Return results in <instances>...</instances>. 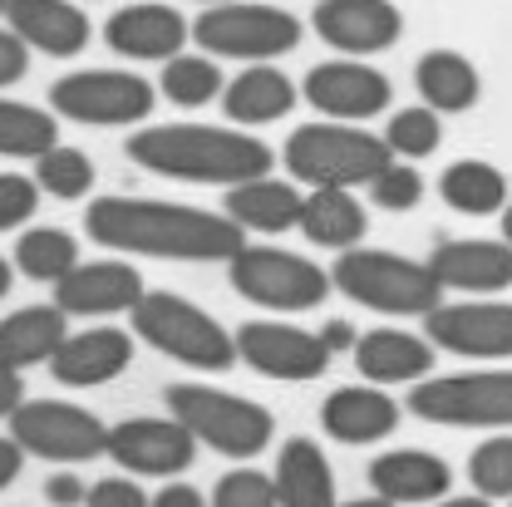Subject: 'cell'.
<instances>
[{
	"mask_svg": "<svg viewBox=\"0 0 512 507\" xmlns=\"http://www.w3.org/2000/svg\"><path fill=\"white\" fill-rule=\"evenodd\" d=\"M409 414L444 429H512V370H468L409 389Z\"/></svg>",
	"mask_w": 512,
	"mask_h": 507,
	"instance_id": "8",
	"label": "cell"
},
{
	"mask_svg": "<svg viewBox=\"0 0 512 507\" xmlns=\"http://www.w3.org/2000/svg\"><path fill=\"white\" fill-rule=\"evenodd\" d=\"M84 232L109 252L163 261H232L247 247V227L237 217L158 197H94L84 212Z\"/></svg>",
	"mask_w": 512,
	"mask_h": 507,
	"instance_id": "1",
	"label": "cell"
},
{
	"mask_svg": "<svg viewBox=\"0 0 512 507\" xmlns=\"http://www.w3.org/2000/svg\"><path fill=\"white\" fill-rule=\"evenodd\" d=\"M468 483L483 498H512V434H493L468 453Z\"/></svg>",
	"mask_w": 512,
	"mask_h": 507,
	"instance_id": "37",
	"label": "cell"
},
{
	"mask_svg": "<svg viewBox=\"0 0 512 507\" xmlns=\"http://www.w3.org/2000/svg\"><path fill=\"white\" fill-rule=\"evenodd\" d=\"M168 414L183 419L197 444H207L212 453H227V458H256L261 448L271 444V409L252 404L232 389H212V384H168Z\"/></svg>",
	"mask_w": 512,
	"mask_h": 507,
	"instance_id": "6",
	"label": "cell"
},
{
	"mask_svg": "<svg viewBox=\"0 0 512 507\" xmlns=\"http://www.w3.org/2000/svg\"><path fill=\"white\" fill-rule=\"evenodd\" d=\"M498 217H503V242H512V202L498 212Z\"/></svg>",
	"mask_w": 512,
	"mask_h": 507,
	"instance_id": "51",
	"label": "cell"
},
{
	"mask_svg": "<svg viewBox=\"0 0 512 507\" xmlns=\"http://www.w3.org/2000/svg\"><path fill=\"white\" fill-rule=\"evenodd\" d=\"M25 69H30V45L15 30H0V89L5 84H20Z\"/></svg>",
	"mask_w": 512,
	"mask_h": 507,
	"instance_id": "42",
	"label": "cell"
},
{
	"mask_svg": "<svg viewBox=\"0 0 512 507\" xmlns=\"http://www.w3.org/2000/svg\"><path fill=\"white\" fill-rule=\"evenodd\" d=\"M306 25L281 10V5H256V0H227V5H207L192 20V40L212 55V60H281L301 45Z\"/></svg>",
	"mask_w": 512,
	"mask_h": 507,
	"instance_id": "7",
	"label": "cell"
},
{
	"mask_svg": "<svg viewBox=\"0 0 512 507\" xmlns=\"http://www.w3.org/2000/svg\"><path fill=\"white\" fill-rule=\"evenodd\" d=\"M237 355L242 365H252L256 375L266 380H291V384H306L320 380L325 365H330V345L325 335H311L301 325H286V320H247L237 330Z\"/></svg>",
	"mask_w": 512,
	"mask_h": 507,
	"instance_id": "12",
	"label": "cell"
},
{
	"mask_svg": "<svg viewBox=\"0 0 512 507\" xmlns=\"http://www.w3.org/2000/svg\"><path fill=\"white\" fill-rule=\"evenodd\" d=\"M40 183L35 178H20V173H0V232H15L20 222L35 217L40 207Z\"/></svg>",
	"mask_w": 512,
	"mask_h": 507,
	"instance_id": "40",
	"label": "cell"
},
{
	"mask_svg": "<svg viewBox=\"0 0 512 507\" xmlns=\"http://www.w3.org/2000/svg\"><path fill=\"white\" fill-rule=\"evenodd\" d=\"M291 109H296V84L266 60L252 64V69H242V74L222 89V114L242 128L276 124V119H286Z\"/></svg>",
	"mask_w": 512,
	"mask_h": 507,
	"instance_id": "26",
	"label": "cell"
},
{
	"mask_svg": "<svg viewBox=\"0 0 512 507\" xmlns=\"http://www.w3.org/2000/svg\"><path fill=\"white\" fill-rule=\"evenodd\" d=\"M124 473L133 478H173L192 468L197 458V434H192L183 419H124L109 429V453Z\"/></svg>",
	"mask_w": 512,
	"mask_h": 507,
	"instance_id": "13",
	"label": "cell"
},
{
	"mask_svg": "<svg viewBox=\"0 0 512 507\" xmlns=\"http://www.w3.org/2000/svg\"><path fill=\"white\" fill-rule=\"evenodd\" d=\"M439 197L463 217H493L508 207V178H503V168H493L483 158H458L439 178Z\"/></svg>",
	"mask_w": 512,
	"mask_h": 507,
	"instance_id": "31",
	"label": "cell"
},
{
	"mask_svg": "<svg viewBox=\"0 0 512 507\" xmlns=\"http://www.w3.org/2000/svg\"><path fill=\"white\" fill-rule=\"evenodd\" d=\"M128 163L163 173V178H183V183H252L271 173V148L242 133V128H212V124H158L138 128L124 143Z\"/></svg>",
	"mask_w": 512,
	"mask_h": 507,
	"instance_id": "2",
	"label": "cell"
},
{
	"mask_svg": "<svg viewBox=\"0 0 512 507\" xmlns=\"http://www.w3.org/2000/svg\"><path fill=\"white\" fill-rule=\"evenodd\" d=\"M424 335L463 360H512V306L508 301H458L424 316Z\"/></svg>",
	"mask_w": 512,
	"mask_h": 507,
	"instance_id": "14",
	"label": "cell"
},
{
	"mask_svg": "<svg viewBox=\"0 0 512 507\" xmlns=\"http://www.w3.org/2000/svg\"><path fill=\"white\" fill-rule=\"evenodd\" d=\"M434 350L439 345L429 335H409V330L380 325V330H365L355 340V370H360V380L370 384H409L434 370Z\"/></svg>",
	"mask_w": 512,
	"mask_h": 507,
	"instance_id": "24",
	"label": "cell"
},
{
	"mask_svg": "<svg viewBox=\"0 0 512 507\" xmlns=\"http://www.w3.org/2000/svg\"><path fill=\"white\" fill-rule=\"evenodd\" d=\"M192 40V20H183L173 5L138 0L104 20V45L124 60H173Z\"/></svg>",
	"mask_w": 512,
	"mask_h": 507,
	"instance_id": "17",
	"label": "cell"
},
{
	"mask_svg": "<svg viewBox=\"0 0 512 507\" xmlns=\"http://www.w3.org/2000/svg\"><path fill=\"white\" fill-rule=\"evenodd\" d=\"M370 202L384 207V212H414V207L424 202V178L409 168V158H404V163L394 158L380 178L370 183Z\"/></svg>",
	"mask_w": 512,
	"mask_h": 507,
	"instance_id": "39",
	"label": "cell"
},
{
	"mask_svg": "<svg viewBox=\"0 0 512 507\" xmlns=\"http://www.w3.org/2000/svg\"><path fill=\"white\" fill-rule=\"evenodd\" d=\"M227 266H232L237 296H247L266 311H281V316L316 311L335 286L330 271H320L316 261H306L296 252H281V247H242Z\"/></svg>",
	"mask_w": 512,
	"mask_h": 507,
	"instance_id": "9",
	"label": "cell"
},
{
	"mask_svg": "<svg viewBox=\"0 0 512 507\" xmlns=\"http://www.w3.org/2000/svg\"><path fill=\"white\" fill-rule=\"evenodd\" d=\"M20 404H25V380H20V370L0 365V419H10Z\"/></svg>",
	"mask_w": 512,
	"mask_h": 507,
	"instance_id": "46",
	"label": "cell"
},
{
	"mask_svg": "<svg viewBox=\"0 0 512 507\" xmlns=\"http://www.w3.org/2000/svg\"><path fill=\"white\" fill-rule=\"evenodd\" d=\"M60 143V124L50 109L0 99V158H40Z\"/></svg>",
	"mask_w": 512,
	"mask_h": 507,
	"instance_id": "32",
	"label": "cell"
},
{
	"mask_svg": "<svg viewBox=\"0 0 512 507\" xmlns=\"http://www.w3.org/2000/svg\"><path fill=\"white\" fill-rule=\"evenodd\" d=\"M212 507H281L276 478L271 473H256V468H232V473L217 478Z\"/></svg>",
	"mask_w": 512,
	"mask_h": 507,
	"instance_id": "38",
	"label": "cell"
},
{
	"mask_svg": "<svg viewBox=\"0 0 512 507\" xmlns=\"http://www.w3.org/2000/svg\"><path fill=\"white\" fill-rule=\"evenodd\" d=\"M5 424H10V434L25 444L30 458L89 463V458H104V453H109L104 419H94L84 404H69V399H25Z\"/></svg>",
	"mask_w": 512,
	"mask_h": 507,
	"instance_id": "11",
	"label": "cell"
},
{
	"mask_svg": "<svg viewBox=\"0 0 512 507\" xmlns=\"http://www.w3.org/2000/svg\"><path fill=\"white\" fill-rule=\"evenodd\" d=\"M384 143L394 148V158H429L439 143H444V124H439V109L429 104H414V109H399L389 128H384Z\"/></svg>",
	"mask_w": 512,
	"mask_h": 507,
	"instance_id": "36",
	"label": "cell"
},
{
	"mask_svg": "<svg viewBox=\"0 0 512 507\" xmlns=\"http://www.w3.org/2000/svg\"><path fill=\"white\" fill-rule=\"evenodd\" d=\"M0 15H5V0H0Z\"/></svg>",
	"mask_w": 512,
	"mask_h": 507,
	"instance_id": "53",
	"label": "cell"
},
{
	"mask_svg": "<svg viewBox=\"0 0 512 507\" xmlns=\"http://www.w3.org/2000/svg\"><path fill=\"white\" fill-rule=\"evenodd\" d=\"M148 507H212L192 483H168V488H158L153 493V503Z\"/></svg>",
	"mask_w": 512,
	"mask_h": 507,
	"instance_id": "44",
	"label": "cell"
},
{
	"mask_svg": "<svg viewBox=\"0 0 512 507\" xmlns=\"http://www.w3.org/2000/svg\"><path fill=\"white\" fill-rule=\"evenodd\" d=\"M10 281H15V271H10V261L0 256V301H5V291H10Z\"/></svg>",
	"mask_w": 512,
	"mask_h": 507,
	"instance_id": "50",
	"label": "cell"
},
{
	"mask_svg": "<svg viewBox=\"0 0 512 507\" xmlns=\"http://www.w3.org/2000/svg\"><path fill=\"white\" fill-rule=\"evenodd\" d=\"M434 276L444 291H468V296H498L512 286V242H488V237H458L439 242L429 256Z\"/></svg>",
	"mask_w": 512,
	"mask_h": 507,
	"instance_id": "19",
	"label": "cell"
},
{
	"mask_svg": "<svg viewBox=\"0 0 512 507\" xmlns=\"http://www.w3.org/2000/svg\"><path fill=\"white\" fill-rule=\"evenodd\" d=\"M414 89L439 114H468L483 94V79H478L473 60L458 50H424L414 64Z\"/></svg>",
	"mask_w": 512,
	"mask_h": 507,
	"instance_id": "29",
	"label": "cell"
},
{
	"mask_svg": "<svg viewBox=\"0 0 512 507\" xmlns=\"http://www.w3.org/2000/svg\"><path fill=\"white\" fill-rule=\"evenodd\" d=\"M133 360V335L119 325H94V330H79V335H64V345L55 350L50 370L55 380L69 389H94V384L119 380Z\"/></svg>",
	"mask_w": 512,
	"mask_h": 507,
	"instance_id": "20",
	"label": "cell"
},
{
	"mask_svg": "<svg viewBox=\"0 0 512 507\" xmlns=\"http://www.w3.org/2000/svg\"><path fill=\"white\" fill-rule=\"evenodd\" d=\"M64 311L60 306H20L0 320V365L10 370H30V365H50L55 350L64 345Z\"/></svg>",
	"mask_w": 512,
	"mask_h": 507,
	"instance_id": "27",
	"label": "cell"
},
{
	"mask_svg": "<svg viewBox=\"0 0 512 507\" xmlns=\"http://www.w3.org/2000/svg\"><path fill=\"white\" fill-rule=\"evenodd\" d=\"M35 183L50 197H60V202H79L84 192L94 188V163H89V153L55 143L50 153L35 158Z\"/></svg>",
	"mask_w": 512,
	"mask_h": 507,
	"instance_id": "35",
	"label": "cell"
},
{
	"mask_svg": "<svg viewBox=\"0 0 512 507\" xmlns=\"http://www.w3.org/2000/svg\"><path fill=\"white\" fill-rule=\"evenodd\" d=\"M20 468H25V444L10 434V439H0V493L20 478Z\"/></svg>",
	"mask_w": 512,
	"mask_h": 507,
	"instance_id": "45",
	"label": "cell"
},
{
	"mask_svg": "<svg viewBox=\"0 0 512 507\" xmlns=\"http://www.w3.org/2000/svg\"><path fill=\"white\" fill-rule=\"evenodd\" d=\"M197 5H227V0H197Z\"/></svg>",
	"mask_w": 512,
	"mask_h": 507,
	"instance_id": "52",
	"label": "cell"
},
{
	"mask_svg": "<svg viewBox=\"0 0 512 507\" xmlns=\"http://www.w3.org/2000/svg\"><path fill=\"white\" fill-rule=\"evenodd\" d=\"M311 25L340 55H384L404 35V15L394 0H316Z\"/></svg>",
	"mask_w": 512,
	"mask_h": 507,
	"instance_id": "16",
	"label": "cell"
},
{
	"mask_svg": "<svg viewBox=\"0 0 512 507\" xmlns=\"http://www.w3.org/2000/svg\"><path fill=\"white\" fill-rule=\"evenodd\" d=\"M434 507H493V498H483V493H473V498H439Z\"/></svg>",
	"mask_w": 512,
	"mask_h": 507,
	"instance_id": "48",
	"label": "cell"
},
{
	"mask_svg": "<svg viewBox=\"0 0 512 507\" xmlns=\"http://www.w3.org/2000/svg\"><path fill=\"white\" fill-rule=\"evenodd\" d=\"M60 119L94 128H128L153 114V84L133 69H74L50 84Z\"/></svg>",
	"mask_w": 512,
	"mask_h": 507,
	"instance_id": "10",
	"label": "cell"
},
{
	"mask_svg": "<svg viewBox=\"0 0 512 507\" xmlns=\"http://www.w3.org/2000/svg\"><path fill=\"white\" fill-rule=\"evenodd\" d=\"M370 488L389 503H439L453 488V468L429 448H389L370 463Z\"/></svg>",
	"mask_w": 512,
	"mask_h": 507,
	"instance_id": "23",
	"label": "cell"
},
{
	"mask_svg": "<svg viewBox=\"0 0 512 507\" xmlns=\"http://www.w3.org/2000/svg\"><path fill=\"white\" fill-rule=\"evenodd\" d=\"M335 291L380 311V316H429L434 306H444V281L434 276L429 261H409L384 247H350L340 252L330 271Z\"/></svg>",
	"mask_w": 512,
	"mask_h": 507,
	"instance_id": "4",
	"label": "cell"
},
{
	"mask_svg": "<svg viewBox=\"0 0 512 507\" xmlns=\"http://www.w3.org/2000/svg\"><path fill=\"white\" fill-rule=\"evenodd\" d=\"M143 301V276L128 261H79L55 281V306L64 316H119Z\"/></svg>",
	"mask_w": 512,
	"mask_h": 507,
	"instance_id": "18",
	"label": "cell"
},
{
	"mask_svg": "<svg viewBox=\"0 0 512 507\" xmlns=\"http://www.w3.org/2000/svg\"><path fill=\"white\" fill-rule=\"evenodd\" d=\"M320 335H325V345H330L335 355H340V350H355V340H360V335L350 330V320H330Z\"/></svg>",
	"mask_w": 512,
	"mask_h": 507,
	"instance_id": "47",
	"label": "cell"
},
{
	"mask_svg": "<svg viewBox=\"0 0 512 507\" xmlns=\"http://www.w3.org/2000/svg\"><path fill=\"white\" fill-rule=\"evenodd\" d=\"M301 207H306L301 188L296 183H276L271 173L252 178V183H237L227 192V217H237L247 232H266V237L301 227Z\"/></svg>",
	"mask_w": 512,
	"mask_h": 507,
	"instance_id": "30",
	"label": "cell"
},
{
	"mask_svg": "<svg viewBox=\"0 0 512 507\" xmlns=\"http://www.w3.org/2000/svg\"><path fill=\"white\" fill-rule=\"evenodd\" d=\"M320 429L335 444H380L399 429V404L384 394V384H345L320 404Z\"/></svg>",
	"mask_w": 512,
	"mask_h": 507,
	"instance_id": "22",
	"label": "cell"
},
{
	"mask_svg": "<svg viewBox=\"0 0 512 507\" xmlns=\"http://www.w3.org/2000/svg\"><path fill=\"white\" fill-rule=\"evenodd\" d=\"M79 266V242L64 232V227H30L20 232L15 242V271L30 276V281H60L64 271Z\"/></svg>",
	"mask_w": 512,
	"mask_h": 507,
	"instance_id": "33",
	"label": "cell"
},
{
	"mask_svg": "<svg viewBox=\"0 0 512 507\" xmlns=\"http://www.w3.org/2000/svg\"><path fill=\"white\" fill-rule=\"evenodd\" d=\"M301 232H306L311 247L350 252L370 232L365 202L355 197V188H311L306 192V207H301Z\"/></svg>",
	"mask_w": 512,
	"mask_h": 507,
	"instance_id": "25",
	"label": "cell"
},
{
	"mask_svg": "<svg viewBox=\"0 0 512 507\" xmlns=\"http://www.w3.org/2000/svg\"><path fill=\"white\" fill-rule=\"evenodd\" d=\"M133 335L188 370H227L232 360H242L237 335H227L222 320L173 291H143V301L133 306Z\"/></svg>",
	"mask_w": 512,
	"mask_h": 507,
	"instance_id": "5",
	"label": "cell"
},
{
	"mask_svg": "<svg viewBox=\"0 0 512 507\" xmlns=\"http://www.w3.org/2000/svg\"><path fill=\"white\" fill-rule=\"evenodd\" d=\"M306 104L325 114V119H340V124H365L389 109L394 99V84L384 79L375 64H355V60H330L316 64L301 84Z\"/></svg>",
	"mask_w": 512,
	"mask_h": 507,
	"instance_id": "15",
	"label": "cell"
},
{
	"mask_svg": "<svg viewBox=\"0 0 512 507\" xmlns=\"http://www.w3.org/2000/svg\"><path fill=\"white\" fill-rule=\"evenodd\" d=\"M340 507H399V503H389V498L375 493V498H355V503H340Z\"/></svg>",
	"mask_w": 512,
	"mask_h": 507,
	"instance_id": "49",
	"label": "cell"
},
{
	"mask_svg": "<svg viewBox=\"0 0 512 507\" xmlns=\"http://www.w3.org/2000/svg\"><path fill=\"white\" fill-rule=\"evenodd\" d=\"M276 498L281 507H340L335 503V473L316 439H291L276 458Z\"/></svg>",
	"mask_w": 512,
	"mask_h": 507,
	"instance_id": "28",
	"label": "cell"
},
{
	"mask_svg": "<svg viewBox=\"0 0 512 507\" xmlns=\"http://www.w3.org/2000/svg\"><path fill=\"white\" fill-rule=\"evenodd\" d=\"M153 498L138 488V478H99L94 488H89V498L84 507H148Z\"/></svg>",
	"mask_w": 512,
	"mask_h": 507,
	"instance_id": "41",
	"label": "cell"
},
{
	"mask_svg": "<svg viewBox=\"0 0 512 507\" xmlns=\"http://www.w3.org/2000/svg\"><path fill=\"white\" fill-rule=\"evenodd\" d=\"M5 25L40 55L74 60L89 45V15L74 0H5Z\"/></svg>",
	"mask_w": 512,
	"mask_h": 507,
	"instance_id": "21",
	"label": "cell"
},
{
	"mask_svg": "<svg viewBox=\"0 0 512 507\" xmlns=\"http://www.w3.org/2000/svg\"><path fill=\"white\" fill-rule=\"evenodd\" d=\"M45 498H50V507H74V503H84V498H89V488H84L74 473H50Z\"/></svg>",
	"mask_w": 512,
	"mask_h": 507,
	"instance_id": "43",
	"label": "cell"
},
{
	"mask_svg": "<svg viewBox=\"0 0 512 507\" xmlns=\"http://www.w3.org/2000/svg\"><path fill=\"white\" fill-rule=\"evenodd\" d=\"M286 173L306 188H370L394 163V148L340 119L301 124L286 138Z\"/></svg>",
	"mask_w": 512,
	"mask_h": 507,
	"instance_id": "3",
	"label": "cell"
},
{
	"mask_svg": "<svg viewBox=\"0 0 512 507\" xmlns=\"http://www.w3.org/2000/svg\"><path fill=\"white\" fill-rule=\"evenodd\" d=\"M158 89H163L173 104H183V109H202V104H212L227 84H222V69L207 60V55H173V60H163Z\"/></svg>",
	"mask_w": 512,
	"mask_h": 507,
	"instance_id": "34",
	"label": "cell"
}]
</instances>
